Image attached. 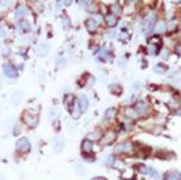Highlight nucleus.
Masks as SVG:
<instances>
[{
    "mask_svg": "<svg viewBox=\"0 0 181 180\" xmlns=\"http://www.w3.org/2000/svg\"><path fill=\"white\" fill-rule=\"evenodd\" d=\"M16 149L21 153H26V151L30 150V142L28 138H20L17 142H16Z\"/></svg>",
    "mask_w": 181,
    "mask_h": 180,
    "instance_id": "1",
    "label": "nucleus"
},
{
    "mask_svg": "<svg viewBox=\"0 0 181 180\" xmlns=\"http://www.w3.org/2000/svg\"><path fill=\"white\" fill-rule=\"evenodd\" d=\"M131 151H133V146H131V143H129V142L120 143V145L114 149L115 154H127V153H131Z\"/></svg>",
    "mask_w": 181,
    "mask_h": 180,
    "instance_id": "2",
    "label": "nucleus"
},
{
    "mask_svg": "<svg viewBox=\"0 0 181 180\" xmlns=\"http://www.w3.org/2000/svg\"><path fill=\"white\" fill-rule=\"evenodd\" d=\"M24 121H25V124H26L28 126H30V128H36L37 124H38V117L32 116V114H29V113H25L24 114Z\"/></svg>",
    "mask_w": 181,
    "mask_h": 180,
    "instance_id": "3",
    "label": "nucleus"
},
{
    "mask_svg": "<svg viewBox=\"0 0 181 180\" xmlns=\"http://www.w3.org/2000/svg\"><path fill=\"white\" fill-rule=\"evenodd\" d=\"M3 70H4V74L8 78H17V70L15 69L13 64H4Z\"/></svg>",
    "mask_w": 181,
    "mask_h": 180,
    "instance_id": "4",
    "label": "nucleus"
},
{
    "mask_svg": "<svg viewBox=\"0 0 181 180\" xmlns=\"http://www.w3.org/2000/svg\"><path fill=\"white\" fill-rule=\"evenodd\" d=\"M64 147V139L63 137H56L54 139V151L55 153H61Z\"/></svg>",
    "mask_w": 181,
    "mask_h": 180,
    "instance_id": "5",
    "label": "nucleus"
},
{
    "mask_svg": "<svg viewBox=\"0 0 181 180\" xmlns=\"http://www.w3.org/2000/svg\"><path fill=\"white\" fill-rule=\"evenodd\" d=\"M114 139H115V133L114 131H108V133L104 136V138L101 139V143L106 146V145H110Z\"/></svg>",
    "mask_w": 181,
    "mask_h": 180,
    "instance_id": "6",
    "label": "nucleus"
},
{
    "mask_svg": "<svg viewBox=\"0 0 181 180\" xmlns=\"http://www.w3.org/2000/svg\"><path fill=\"white\" fill-rule=\"evenodd\" d=\"M86 26H87V29H88V32L93 33V32H96V29H97L98 22L96 21L95 19H89V20H87V22H86Z\"/></svg>",
    "mask_w": 181,
    "mask_h": 180,
    "instance_id": "7",
    "label": "nucleus"
},
{
    "mask_svg": "<svg viewBox=\"0 0 181 180\" xmlns=\"http://www.w3.org/2000/svg\"><path fill=\"white\" fill-rule=\"evenodd\" d=\"M135 111H137L138 114H145L147 111H148V105H147V103L145 101H140V103L137 104V106H135Z\"/></svg>",
    "mask_w": 181,
    "mask_h": 180,
    "instance_id": "8",
    "label": "nucleus"
},
{
    "mask_svg": "<svg viewBox=\"0 0 181 180\" xmlns=\"http://www.w3.org/2000/svg\"><path fill=\"white\" fill-rule=\"evenodd\" d=\"M79 103H80V112H86L87 109H88V105H89V101H88V97L86 96V95H81L80 96V100H79Z\"/></svg>",
    "mask_w": 181,
    "mask_h": 180,
    "instance_id": "9",
    "label": "nucleus"
},
{
    "mask_svg": "<svg viewBox=\"0 0 181 180\" xmlns=\"http://www.w3.org/2000/svg\"><path fill=\"white\" fill-rule=\"evenodd\" d=\"M92 147H93L92 141L86 139V141H83V143H81V151H83V154H89L90 151H92Z\"/></svg>",
    "mask_w": 181,
    "mask_h": 180,
    "instance_id": "10",
    "label": "nucleus"
},
{
    "mask_svg": "<svg viewBox=\"0 0 181 180\" xmlns=\"http://www.w3.org/2000/svg\"><path fill=\"white\" fill-rule=\"evenodd\" d=\"M26 12H28V8L25 7V5H21V7H19L17 9H16V12H15V19H22V17H25L26 16Z\"/></svg>",
    "mask_w": 181,
    "mask_h": 180,
    "instance_id": "11",
    "label": "nucleus"
},
{
    "mask_svg": "<svg viewBox=\"0 0 181 180\" xmlns=\"http://www.w3.org/2000/svg\"><path fill=\"white\" fill-rule=\"evenodd\" d=\"M115 113H117V111H115V108H108L105 112V116H104V121H110L114 119Z\"/></svg>",
    "mask_w": 181,
    "mask_h": 180,
    "instance_id": "12",
    "label": "nucleus"
},
{
    "mask_svg": "<svg viewBox=\"0 0 181 180\" xmlns=\"http://www.w3.org/2000/svg\"><path fill=\"white\" fill-rule=\"evenodd\" d=\"M155 24H156V20H155V16H151L150 17V20L147 21V30H146V34H150V33L154 30V28H155Z\"/></svg>",
    "mask_w": 181,
    "mask_h": 180,
    "instance_id": "13",
    "label": "nucleus"
},
{
    "mask_svg": "<svg viewBox=\"0 0 181 180\" xmlns=\"http://www.w3.org/2000/svg\"><path fill=\"white\" fill-rule=\"evenodd\" d=\"M165 180H180V172L179 171H172L165 175Z\"/></svg>",
    "mask_w": 181,
    "mask_h": 180,
    "instance_id": "14",
    "label": "nucleus"
},
{
    "mask_svg": "<svg viewBox=\"0 0 181 180\" xmlns=\"http://www.w3.org/2000/svg\"><path fill=\"white\" fill-rule=\"evenodd\" d=\"M30 29V24L28 21H21L19 24V32L20 33H24V32H28Z\"/></svg>",
    "mask_w": 181,
    "mask_h": 180,
    "instance_id": "15",
    "label": "nucleus"
},
{
    "mask_svg": "<svg viewBox=\"0 0 181 180\" xmlns=\"http://www.w3.org/2000/svg\"><path fill=\"white\" fill-rule=\"evenodd\" d=\"M105 21L109 26H114V25L117 24V17L114 16V13H113V15H108L105 17Z\"/></svg>",
    "mask_w": 181,
    "mask_h": 180,
    "instance_id": "16",
    "label": "nucleus"
},
{
    "mask_svg": "<svg viewBox=\"0 0 181 180\" xmlns=\"http://www.w3.org/2000/svg\"><path fill=\"white\" fill-rule=\"evenodd\" d=\"M167 32V25L165 22H159V24L156 25V33L157 34H163V33Z\"/></svg>",
    "mask_w": 181,
    "mask_h": 180,
    "instance_id": "17",
    "label": "nucleus"
},
{
    "mask_svg": "<svg viewBox=\"0 0 181 180\" xmlns=\"http://www.w3.org/2000/svg\"><path fill=\"white\" fill-rule=\"evenodd\" d=\"M125 114H126L127 117H130V119H137V117L139 116V114L137 113V111H135L134 108H129V109H127V111L125 112Z\"/></svg>",
    "mask_w": 181,
    "mask_h": 180,
    "instance_id": "18",
    "label": "nucleus"
},
{
    "mask_svg": "<svg viewBox=\"0 0 181 180\" xmlns=\"http://www.w3.org/2000/svg\"><path fill=\"white\" fill-rule=\"evenodd\" d=\"M49 53V45H42L38 47V55H46Z\"/></svg>",
    "mask_w": 181,
    "mask_h": 180,
    "instance_id": "19",
    "label": "nucleus"
},
{
    "mask_svg": "<svg viewBox=\"0 0 181 180\" xmlns=\"http://www.w3.org/2000/svg\"><path fill=\"white\" fill-rule=\"evenodd\" d=\"M98 57H100L101 61H105V62L109 59V55H108V51H106V50H101L100 54H98Z\"/></svg>",
    "mask_w": 181,
    "mask_h": 180,
    "instance_id": "20",
    "label": "nucleus"
},
{
    "mask_svg": "<svg viewBox=\"0 0 181 180\" xmlns=\"http://www.w3.org/2000/svg\"><path fill=\"white\" fill-rule=\"evenodd\" d=\"M71 103L73 104V96H71V95H68V96L64 99V104H66L67 108H71Z\"/></svg>",
    "mask_w": 181,
    "mask_h": 180,
    "instance_id": "21",
    "label": "nucleus"
},
{
    "mask_svg": "<svg viewBox=\"0 0 181 180\" xmlns=\"http://www.w3.org/2000/svg\"><path fill=\"white\" fill-rule=\"evenodd\" d=\"M97 137H98V134L97 133H90V134H88V141H95V139H97Z\"/></svg>",
    "mask_w": 181,
    "mask_h": 180,
    "instance_id": "22",
    "label": "nucleus"
},
{
    "mask_svg": "<svg viewBox=\"0 0 181 180\" xmlns=\"http://www.w3.org/2000/svg\"><path fill=\"white\" fill-rule=\"evenodd\" d=\"M155 71H157V72H164V71H165V69H164L162 64H157V66L155 67Z\"/></svg>",
    "mask_w": 181,
    "mask_h": 180,
    "instance_id": "23",
    "label": "nucleus"
},
{
    "mask_svg": "<svg viewBox=\"0 0 181 180\" xmlns=\"http://www.w3.org/2000/svg\"><path fill=\"white\" fill-rule=\"evenodd\" d=\"M113 11H115V15H120V13H121V9H120V7H118V5H115V7L113 8Z\"/></svg>",
    "mask_w": 181,
    "mask_h": 180,
    "instance_id": "24",
    "label": "nucleus"
},
{
    "mask_svg": "<svg viewBox=\"0 0 181 180\" xmlns=\"http://www.w3.org/2000/svg\"><path fill=\"white\" fill-rule=\"evenodd\" d=\"M92 3V0H81V4L83 5H89Z\"/></svg>",
    "mask_w": 181,
    "mask_h": 180,
    "instance_id": "25",
    "label": "nucleus"
},
{
    "mask_svg": "<svg viewBox=\"0 0 181 180\" xmlns=\"http://www.w3.org/2000/svg\"><path fill=\"white\" fill-rule=\"evenodd\" d=\"M150 51H151V54H155V53L157 51V49L155 46H151V47H150Z\"/></svg>",
    "mask_w": 181,
    "mask_h": 180,
    "instance_id": "26",
    "label": "nucleus"
},
{
    "mask_svg": "<svg viewBox=\"0 0 181 180\" xmlns=\"http://www.w3.org/2000/svg\"><path fill=\"white\" fill-rule=\"evenodd\" d=\"M63 26L68 28V19H63Z\"/></svg>",
    "mask_w": 181,
    "mask_h": 180,
    "instance_id": "27",
    "label": "nucleus"
},
{
    "mask_svg": "<svg viewBox=\"0 0 181 180\" xmlns=\"http://www.w3.org/2000/svg\"><path fill=\"white\" fill-rule=\"evenodd\" d=\"M3 4H4L5 7H8V5H11V0H3Z\"/></svg>",
    "mask_w": 181,
    "mask_h": 180,
    "instance_id": "28",
    "label": "nucleus"
},
{
    "mask_svg": "<svg viewBox=\"0 0 181 180\" xmlns=\"http://www.w3.org/2000/svg\"><path fill=\"white\" fill-rule=\"evenodd\" d=\"M168 57H169V53H168V51H164V53H163V58L165 59V58H168Z\"/></svg>",
    "mask_w": 181,
    "mask_h": 180,
    "instance_id": "29",
    "label": "nucleus"
},
{
    "mask_svg": "<svg viewBox=\"0 0 181 180\" xmlns=\"http://www.w3.org/2000/svg\"><path fill=\"white\" fill-rule=\"evenodd\" d=\"M0 36H1V37H5V32H4V29H0Z\"/></svg>",
    "mask_w": 181,
    "mask_h": 180,
    "instance_id": "30",
    "label": "nucleus"
},
{
    "mask_svg": "<svg viewBox=\"0 0 181 180\" xmlns=\"http://www.w3.org/2000/svg\"><path fill=\"white\" fill-rule=\"evenodd\" d=\"M134 88H140V83L138 81V83H134Z\"/></svg>",
    "mask_w": 181,
    "mask_h": 180,
    "instance_id": "31",
    "label": "nucleus"
},
{
    "mask_svg": "<svg viewBox=\"0 0 181 180\" xmlns=\"http://www.w3.org/2000/svg\"><path fill=\"white\" fill-rule=\"evenodd\" d=\"M92 180H106L105 178H100V176H97V178H93Z\"/></svg>",
    "mask_w": 181,
    "mask_h": 180,
    "instance_id": "32",
    "label": "nucleus"
},
{
    "mask_svg": "<svg viewBox=\"0 0 181 180\" xmlns=\"http://www.w3.org/2000/svg\"><path fill=\"white\" fill-rule=\"evenodd\" d=\"M127 3H133V1H138V0H126Z\"/></svg>",
    "mask_w": 181,
    "mask_h": 180,
    "instance_id": "33",
    "label": "nucleus"
}]
</instances>
